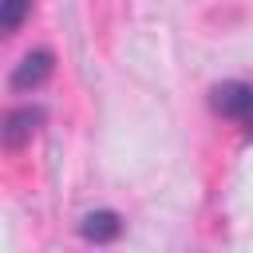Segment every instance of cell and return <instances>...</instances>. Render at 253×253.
Wrapping results in <instances>:
<instances>
[{
    "mask_svg": "<svg viewBox=\"0 0 253 253\" xmlns=\"http://www.w3.org/2000/svg\"><path fill=\"white\" fill-rule=\"evenodd\" d=\"M210 103H213L217 115L241 123L245 134L253 138V87H249V83H217V87L210 91Z\"/></svg>",
    "mask_w": 253,
    "mask_h": 253,
    "instance_id": "obj_1",
    "label": "cell"
},
{
    "mask_svg": "<svg viewBox=\"0 0 253 253\" xmlns=\"http://www.w3.org/2000/svg\"><path fill=\"white\" fill-rule=\"evenodd\" d=\"M51 51H28L24 59H20V67L12 71V87L16 91H28V87H40L47 75H51Z\"/></svg>",
    "mask_w": 253,
    "mask_h": 253,
    "instance_id": "obj_2",
    "label": "cell"
},
{
    "mask_svg": "<svg viewBox=\"0 0 253 253\" xmlns=\"http://www.w3.org/2000/svg\"><path fill=\"white\" fill-rule=\"evenodd\" d=\"M43 123V111L40 107H20L8 115V126H4V142L8 146H20L24 138H32V130Z\"/></svg>",
    "mask_w": 253,
    "mask_h": 253,
    "instance_id": "obj_3",
    "label": "cell"
},
{
    "mask_svg": "<svg viewBox=\"0 0 253 253\" xmlns=\"http://www.w3.org/2000/svg\"><path fill=\"white\" fill-rule=\"evenodd\" d=\"M83 237L87 241H111V237H119V229H123V221H119V213H111V210H95V213H87L83 217Z\"/></svg>",
    "mask_w": 253,
    "mask_h": 253,
    "instance_id": "obj_4",
    "label": "cell"
},
{
    "mask_svg": "<svg viewBox=\"0 0 253 253\" xmlns=\"http://www.w3.org/2000/svg\"><path fill=\"white\" fill-rule=\"evenodd\" d=\"M28 12H32V0H0V28L4 32H16Z\"/></svg>",
    "mask_w": 253,
    "mask_h": 253,
    "instance_id": "obj_5",
    "label": "cell"
}]
</instances>
